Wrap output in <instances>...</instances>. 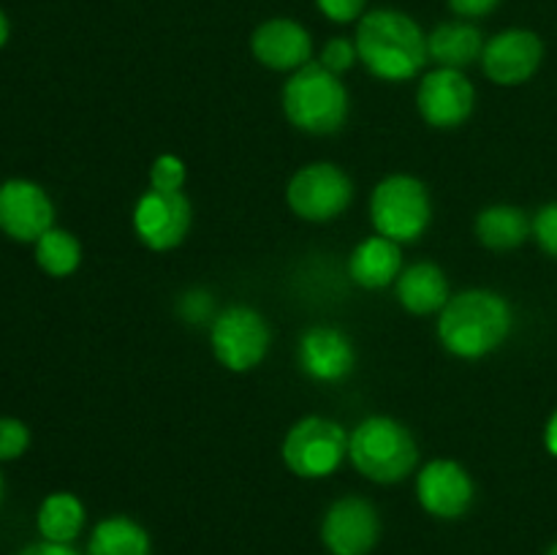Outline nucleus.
I'll return each mask as SVG.
<instances>
[{
  "label": "nucleus",
  "instance_id": "39448f33",
  "mask_svg": "<svg viewBox=\"0 0 557 555\" xmlns=\"http://www.w3.org/2000/svg\"><path fill=\"white\" fill-rule=\"evenodd\" d=\"M370 221L381 237L413 243L433 221V201L428 185L411 174H389L370 196Z\"/></svg>",
  "mask_w": 557,
  "mask_h": 555
},
{
  "label": "nucleus",
  "instance_id": "4be33fe9",
  "mask_svg": "<svg viewBox=\"0 0 557 555\" xmlns=\"http://www.w3.org/2000/svg\"><path fill=\"white\" fill-rule=\"evenodd\" d=\"M85 504L74 493H52L38 509V531L47 542L71 544L85 528Z\"/></svg>",
  "mask_w": 557,
  "mask_h": 555
},
{
  "label": "nucleus",
  "instance_id": "c756f323",
  "mask_svg": "<svg viewBox=\"0 0 557 555\" xmlns=\"http://www.w3.org/2000/svg\"><path fill=\"white\" fill-rule=\"evenodd\" d=\"M446 3L462 20H482V16L493 14L498 9L500 0H446Z\"/></svg>",
  "mask_w": 557,
  "mask_h": 555
},
{
  "label": "nucleus",
  "instance_id": "6e6552de",
  "mask_svg": "<svg viewBox=\"0 0 557 555\" xmlns=\"http://www.w3.org/2000/svg\"><path fill=\"white\" fill-rule=\"evenodd\" d=\"M354 199V183L341 166L330 161H315L299 169L286 188L292 212L302 221L326 223L348 210Z\"/></svg>",
  "mask_w": 557,
  "mask_h": 555
},
{
  "label": "nucleus",
  "instance_id": "72a5a7b5",
  "mask_svg": "<svg viewBox=\"0 0 557 555\" xmlns=\"http://www.w3.org/2000/svg\"><path fill=\"white\" fill-rule=\"evenodd\" d=\"M547 555H557V542L553 544V547H549V550H547Z\"/></svg>",
  "mask_w": 557,
  "mask_h": 555
},
{
  "label": "nucleus",
  "instance_id": "7c9ffc66",
  "mask_svg": "<svg viewBox=\"0 0 557 555\" xmlns=\"http://www.w3.org/2000/svg\"><path fill=\"white\" fill-rule=\"evenodd\" d=\"M16 555H79L71 544H58V542H36V544H27L25 550H20Z\"/></svg>",
  "mask_w": 557,
  "mask_h": 555
},
{
  "label": "nucleus",
  "instance_id": "9b49d317",
  "mask_svg": "<svg viewBox=\"0 0 557 555\" xmlns=\"http://www.w3.org/2000/svg\"><path fill=\"white\" fill-rule=\"evenodd\" d=\"M321 539L332 555H368L381 539L379 509L362 495H343L326 509Z\"/></svg>",
  "mask_w": 557,
  "mask_h": 555
},
{
  "label": "nucleus",
  "instance_id": "aec40b11",
  "mask_svg": "<svg viewBox=\"0 0 557 555\" xmlns=\"http://www.w3.org/2000/svg\"><path fill=\"white\" fill-rule=\"evenodd\" d=\"M533 234V221H528L520 207L493 205L484 207L476 218V237L490 250L520 248Z\"/></svg>",
  "mask_w": 557,
  "mask_h": 555
},
{
  "label": "nucleus",
  "instance_id": "393cba45",
  "mask_svg": "<svg viewBox=\"0 0 557 555\" xmlns=\"http://www.w3.org/2000/svg\"><path fill=\"white\" fill-rule=\"evenodd\" d=\"M357 60H359L357 44H354L351 38H346V36H335V38H330V41L324 44L319 63L324 65V69H330L332 74L341 76L343 71L354 69V63H357Z\"/></svg>",
  "mask_w": 557,
  "mask_h": 555
},
{
  "label": "nucleus",
  "instance_id": "f257e3e1",
  "mask_svg": "<svg viewBox=\"0 0 557 555\" xmlns=\"http://www.w3.org/2000/svg\"><path fill=\"white\" fill-rule=\"evenodd\" d=\"M359 63L384 82H408L430 60L428 33L406 11L370 9L357 22Z\"/></svg>",
  "mask_w": 557,
  "mask_h": 555
},
{
  "label": "nucleus",
  "instance_id": "ddd939ff",
  "mask_svg": "<svg viewBox=\"0 0 557 555\" xmlns=\"http://www.w3.org/2000/svg\"><path fill=\"white\" fill-rule=\"evenodd\" d=\"M417 498L428 515L438 520H457L473 506L476 488H473L471 473L460 462L441 457L419 471Z\"/></svg>",
  "mask_w": 557,
  "mask_h": 555
},
{
  "label": "nucleus",
  "instance_id": "cd10ccee",
  "mask_svg": "<svg viewBox=\"0 0 557 555\" xmlns=\"http://www.w3.org/2000/svg\"><path fill=\"white\" fill-rule=\"evenodd\" d=\"M533 237L549 256L557 259V201L536 212V218H533Z\"/></svg>",
  "mask_w": 557,
  "mask_h": 555
},
{
  "label": "nucleus",
  "instance_id": "2eb2a0df",
  "mask_svg": "<svg viewBox=\"0 0 557 555\" xmlns=\"http://www.w3.org/2000/svg\"><path fill=\"white\" fill-rule=\"evenodd\" d=\"M250 52L270 71H297L313 58V38L308 27L288 16L261 22L250 36Z\"/></svg>",
  "mask_w": 557,
  "mask_h": 555
},
{
  "label": "nucleus",
  "instance_id": "5701e85b",
  "mask_svg": "<svg viewBox=\"0 0 557 555\" xmlns=\"http://www.w3.org/2000/svg\"><path fill=\"white\" fill-rule=\"evenodd\" d=\"M36 261L47 275L65 278L76 272L82 261V245L65 229H49L47 234L36 239Z\"/></svg>",
  "mask_w": 557,
  "mask_h": 555
},
{
  "label": "nucleus",
  "instance_id": "f8f14e48",
  "mask_svg": "<svg viewBox=\"0 0 557 555\" xmlns=\"http://www.w3.org/2000/svg\"><path fill=\"white\" fill-rule=\"evenodd\" d=\"M544 60L542 38L525 27H509L484 44L482 69L490 82L515 87L531 79Z\"/></svg>",
  "mask_w": 557,
  "mask_h": 555
},
{
  "label": "nucleus",
  "instance_id": "412c9836",
  "mask_svg": "<svg viewBox=\"0 0 557 555\" xmlns=\"http://www.w3.org/2000/svg\"><path fill=\"white\" fill-rule=\"evenodd\" d=\"M150 533L125 515L98 522L87 542V555H150Z\"/></svg>",
  "mask_w": 557,
  "mask_h": 555
},
{
  "label": "nucleus",
  "instance_id": "f704fd0d",
  "mask_svg": "<svg viewBox=\"0 0 557 555\" xmlns=\"http://www.w3.org/2000/svg\"><path fill=\"white\" fill-rule=\"evenodd\" d=\"M0 498H3V477H0Z\"/></svg>",
  "mask_w": 557,
  "mask_h": 555
},
{
  "label": "nucleus",
  "instance_id": "6ab92c4d",
  "mask_svg": "<svg viewBox=\"0 0 557 555\" xmlns=\"http://www.w3.org/2000/svg\"><path fill=\"white\" fill-rule=\"evenodd\" d=\"M484 36L471 20H451L441 22L433 33L428 36V52L433 63L441 69H468L476 60H482L484 52Z\"/></svg>",
  "mask_w": 557,
  "mask_h": 555
},
{
  "label": "nucleus",
  "instance_id": "423d86ee",
  "mask_svg": "<svg viewBox=\"0 0 557 555\" xmlns=\"http://www.w3.org/2000/svg\"><path fill=\"white\" fill-rule=\"evenodd\" d=\"M281 455L294 477H332L348 455V435L335 419L305 417L292 424L283 439Z\"/></svg>",
  "mask_w": 557,
  "mask_h": 555
},
{
  "label": "nucleus",
  "instance_id": "a211bd4d",
  "mask_svg": "<svg viewBox=\"0 0 557 555\" xmlns=\"http://www.w3.org/2000/svg\"><path fill=\"white\" fill-rule=\"evenodd\" d=\"M449 297L446 272L433 261H417V264L406 267L397 278V299L413 316L441 313Z\"/></svg>",
  "mask_w": 557,
  "mask_h": 555
},
{
  "label": "nucleus",
  "instance_id": "473e14b6",
  "mask_svg": "<svg viewBox=\"0 0 557 555\" xmlns=\"http://www.w3.org/2000/svg\"><path fill=\"white\" fill-rule=\"evenodd\" d=\"M9 30H11V27H9V16H5L3 11H0V47H3V44L9 41Z\"/></svg>",
  "mask_w": 557,
  "mask_h": 555
},
{
  "label": "nucleus",
  "instance_id": "a878e982",
  "mask_svg": "<svg viewBox=\"0 0 557 555\" xmlns=\"http://www.w3.org/2000/svg\"><path fill=\"white\" fill-rule=\"evenodd\" d=\"M30 446V430L14 417L0 419V460H16Z\"/></svg>",
  "mask_w": 557,
  "mask_h": 555
},
{
  "label": "nucleus",
  "instance_id": "2f4dec72",
  "mask_svg": "<svg viewBox=\"0 0 557 555\" xmlns=\"http://www.w3.org/2000/svg\"><path fill=\"white\" fill-rule=\"evenodd\" d=\"M544 446H547L549 455L557 457V411L549 417L547 430H544Z\"/></svg>",
  "mask_w": 557,
  "mask_h": 555
},
{
  "label": "nucleus",
  "instance_id": "7ed1b4c3",
  "mask_svg": "<svg viewBox=\"0 0 557 555\" xmlns=\"http://www.w3.org/2000/svg\"><path fill=\"white\" fill-rule=\"evenodd\" d=\"M283 112L294 128L313 136H330L346 125L348 90L341 76L310 60L283 85Z\"/></svg>",
  "mask_w": 557,
  "mask_h": 555
},
{
  "label": "nucleus",
  "instance_id": "c85d7f7f",
  "mask_svg": "<svg viewBox=\"0 0 557 555\" xmlns=\"http://www.w3.org/2000/svg\"><path fill=\"white\" fill-rule=\"evenodd\" d=\"M183 316L188 321H196V324H201V321H207L212 316V299L210 294L205 292H188L183 297Z\"/></svg>",
  "mask_w": 557,
  "mask_h": 555
},
{
  "label": "nucleus",
  "instance_id": "bb28decb",
  "mask_svg": "<svg viewBox=\"0 0 557 555\" xmlns=\"http://www.w3.org/2000/svg\"><path fill=\"white\" fill-rule=\"evenodd\" d=\"M321 14L337 25H348V22H359L368 11V0H315Z\"/></svg>",
  "mask_w": 557,
  "mask_h": 555
},
{
  "label": "nucleus",
  "instance_id": "f3484780",
  "mask_svg": "<svg viewBox=\"0 0 557 555\" xmlns=\"http://www.w3.org/2000/svg\"><path fill=\"white\" fill-rule=\"evenodd\" d=\"M403 272V250L400 243L389 237H373L362 239V243L354 248L351 259H348V275L357 286L370 288V292H379L386 288L389 283H395Z\"/></svg>",
  "mask_w": 557,
  "mask_h": 555
},
{
  "label": "nucleus",
  "instance_id": "20e7f679",
  "mask_svg": "<svg viewBox=\"0 0 557 555\" xmlns=\"http://www.w3.org/2000/svg\"><path fill=\"white\" fill-rule=\"evenodd\" d=\"M348 457L364 479L403 482L417 468L419 446L411 430L392 417H368L348 435Z\"/></svg>",
  "mask_w": 557,
  "mask_h": 555
},
{
  "label": "nucleus",
  "instance_id": "f03ea898",
  "mask_svg": "<svg viewBox=\"0 0 557 555\" xmlns=\"http://www.w3.org/2000/svg\"><path fill=\"white\" fill-rule=\"evenodd\" d=\"M509 299L490 288H468L455 294L438 316V337L449 354L460 359H482L506 343L511 332Z\"/></svg>",
  "mask_w": 557,
  "mask_h": 555
},
{
  "label": "nucleus",
  "instance_id": "4468645a",
  "mask_svg": "<svg viewBox=\"0 0 557 555\" xmlns=\"http://www.w3.org/2000/svg\"><path fill=\"white\" fill-rule=\"evenodd\" d=\"M54 226V205L47 190L30 180L0 185V229L11 239L36 243Z\"/></svg>",
  "mask_w": 557,
  "mask_h": 555
},
{
  "label": "nucleus",
  "instance_id": "dca6fc26",
  "mask_svg": "<svg viewBox=\"0 0 557 555\" xmlns=\"http://www.w3.org/2000/svg\"><path fill=\"white\" fill-rule=\"evenodd\" d=\"M357 365L351 337L335 326H310L299 337V368L315 381L335 384L343 381Z\"/></svg>",
  "mask_w": 557,
  "mask_h": 555
},
{
  "label": "nucleus",
  "instance_id": "1a4fd4ad",
  "mask_svg": "<svg viewBox=\"0 0 557 555\" xmlns=\"http://www.w3.org/2000/svg\"><path fill=\"white\" fill-rule=\"evenodd\" d=\"M194 223V207L183 190H145L134 207V232L150 250L183 245Z\"/></svg>",
  "mask_w": 557,
  "mask_h": 555
},
{
  "label": "nucleus",
  "instance_id": "b1692460",
  "mask_svg": "<svg viewBox=\"0 0 557 555\" xmlns=\"http://www.w3.org/2000/svg\"><path fill=\"white\" fill-rule=\"evenodd\" d=\"M185 163L172 152H163L150 166V188L156 190H183Z\"/></svg>",
  "mask_w": 557,
  "mask_h": 555
},
{
  "label": "nucleus",
  "instance_id": "9d476101",
  "mask_svg": "<svg viewBox=\"0 0 557 555\" xmlns=\"http://www.w3.org/2000/svg\"><path fill=\"white\" fill-rule=\"evenodd\" d=\"M417 107L424 123L433 128H457L476 109V87L462 71L433 69L422 76L417 90Z\"/></svg>",
  "mask_w": 557,
  "mask_h": 555
},
{
  "label": "nucleus",
  "instance_id": "0eeeda50",
  "mask_svg": "<svg viewBox=\"0 0 557 555\" xmlns=\"http://www.w3.org/2000/svg\"><path fill=\"white\" fill-rule=\"evenodd\" d=\"M210 343L212 354L223 368L234 370V373H248L264 362L272 332L264 316L256 308L228 305L212 319Z\"/></svg>",
  "mask_w": 557,
  "mask_h": 555
}]
</instances>
